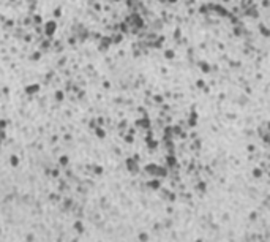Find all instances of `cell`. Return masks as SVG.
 Returning a JSON list of instances; mask_svg holds the SVG:
<instances>
[{"label": "cell", "mask_w": 270, "mask_h": 242, "mask_svg": "<svg viewBox=\"0 0 270 242\" xmlns=\"http://www.w3.org/2000/svg\"><path fill=\"white\" fill-rule=\"evenodd\" d=\"M261 32H262V35H265V37H269V35H270V32H267V29H265L264 25H261Z\"/></svg>", "instance_id": "cell-1"}]
</instances>
